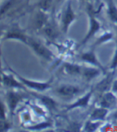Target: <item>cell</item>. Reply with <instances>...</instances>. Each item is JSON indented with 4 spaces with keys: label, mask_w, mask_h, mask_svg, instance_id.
I'll return each instance as SVG.
<instances>
[{
    "label": "cell",
    "mask_w": 117,
    "mask_h": 132,
    "mask_svg": "<svg viewBox=\"0 0 117 132\" xmlns=\"http://www.w3.org/2000/svg\"><path fill=\"white\" fill-rule=\"evenodd\" d=\"M76 19L77 15L74 11L72 0H67L60 14V30L64 34H67L70 27Z\"/></svg>",
    "instance_id": "1"
},
{
    "label": "cell",
    "mask_w": 117,
    "mask_h": 132,
    "mask_svg": "<svg viewBox=\"0 0 117 132\" xmlns=\"http://www.w3.org/2000/svg\"><path fill=\"white\" fill-rule=\"evenodd\" d=\"M9 70L12 73H14L15 75H16V77L19 79V81L24 85L26 87H27L30 90H33L37 92H43V91L49 90L52 87V83L54 82L53 77H51L50 79H48V81H45V82L34 81V80H30L29 79H27V78H24V77L19 75L17 72H15L11 67H9Z\"/></svg>",
    "instance_id": "2"
},
{
    "label": "cell",
    "mask_w": 117,
    "mask_h": 132,
    "mask_svg": "<svg viewBox=\"0 0 117 132\" xmlns=\"http://www.w3.org/2000/svg\"><path fill=\"white\" fill-rule=\"evenodd\" d=\"M88 11V28L87 30L85 36L81 40L80 44L85 45L88 42H89L91 38L94 37L101 29V23L99 21V19L95 16L94 13H93L90 6H88L87 8Z\"/></svg>",
    "instance_id": "3"
},
{
    "label": "cell",
    "mask_w": 117,
    "mask_h": 132,
    "mask_svg": "<svg viewBox=\"0 0 117 132\" xmlns=\"http://www.w3.org/2000/svg\"><path fill=\"white\" fill-rule=\"evenodd\" d=\"M28 46L32 48L33 52L38 57H40L46 61H49V62L52 61L54 59V55L53 52L48 47V46H45L42 42L36 39V38L30 37Z\"/></svg>",
    "instance_id": "4"
},
{
    "label": "cell",
    "mask_w": 117,
    "mask_h": 132,
    "mask_svg": "<svg viewBox=\"0 0 117 132\" xmlns=\"http://www.w3.org/2000/svg\"><path fill=\"white\" fill-rule=\"evenodd\" d=\"M30 37L18 24L12 25L2 36V40H17L28 46Z\"/></svg>",
    "instance_id": "5"
},
{
    "label": "cell",
    "mask_w": 117,
    "mask_h": 132,
    "mask_svg": "<svg viewBox=\"0 0 117 132\" xmlns=\"http://www.w3.org/2000/svg\"><path fill=\"white\" fill-rule=\"evenodd\" d=\"M82 91L80 86L70 83H63L54 90L56 94L63 98H72Z\"/></svg>",
    "instance_id": "6"
},
{
    "label": "cell",
    "mask_w": 117,
    "mask_h": 132,
    "mask_svg": "<svg viewBox=\"0 0 117 132\" xmlns=\"http://www.w3.org/2000/svg\"><path fill=\"white\" fill-rule=\"evenodd\" d=\"M23 96L17 89H9L6 94V103L8 108V111L11 115H12L16 108L22 100Z\"/></svg>",
    "instance_id": "7"
},
{
    "label": "cell",
    "mask_w": 117,
    "mask_h": 132,
    "mask_svg": "<svg viewBox=\"0 0 117 132\" xmlns=\"http://www.w3.org/2000/svg\"><path fill=\"white\" fill-rule=\"evenodd\" d=\"M1 82L3 86L8 89H17L23 90L25 89V86L23 85L14 73H4L2 72L1 75Z\"/></svg>",
    "instance_id": "8"
},
{
    "label": "cell",
    "mask_w": 117,
    "mask_h": 132,
    "mask_svg": "<svg viewBox=\"0 0 117 132\" xmlns=\"http://www.w3.org/2000/svg\"><path fill=\"white\" fill-rule=\"evenodd\" d=\"M80 59L81 61L84 62V63H86L99 68L101 71H103V74L107 73L106 68L104 67V65L102 63H100V61L99 60L94 50H90V51H85V52L82 53L80 56Z\"/></svg>",
    "instance_id": "9"
},
{
    "label": "cell",
    "mask_w": 117,
    "mask_h": 132,
    "mask_svg": "<svg viewBox=\"0 0 117 132\" xmlns=\"http://www.w3.org/2000/svg\"><path fill=\"white\" fill-rule=\"evenodd\" d=\"M93 93H94V88L92 87L89 91H88L87 93H86L85 95H82L79 98H77L72 103L67 105L66 107V111H72L74 109H77V108L88 107L90 102H91V100Z\"/></svg>",
    "instance_id": "10"
},
{
    "label": "cell",
    "mask_w": 117,
    "mask_h": 132,
    "mask_svg": "<svg viewBox=\"0 0 117 132\" xmlns=\"http://www.w3.org/2000/svg\"><path fill=\"white\" fill-rule=\"evenodd\" d=\"M21 3L22 0H2L1 11H0L2 19L11 14L13 11L18 8Z\"/></svg>",
    "instance_id": "11"
},
{
    "label": "cell",
    "mask_w": 117,
    "mask_h": 132,
    "mask_svg": "<svg viewBox=\"0 0 117 132\" xmlns=\"http://www.w3.org/2000/svg\"><path fill=\"white\" fill-rule=\"evenodd\" d=\"M117 104V97L116 95L110 90V91H107L104 92L102 97H101L99 100V106H104L107 109H110L114 105Z\"/></svg>",
    "instance_id": "12"
},
{
    "label": "cell",
    "mask_w": 117,
    "mask_h": 132,
    "mask_svg": "<svg viewBox=\"0 0 117 132\" xmlns=\"http://www.w3.org/2000/svg\"><path fill=\"white\" fill-rule=\"evenodd\" d=\"M101 73H103V71L96 67H83L81 77L85 81L90 82L99 76Z\"/></svg>",
    "instance_id": "13"
},
{
    "label": "cell",
    "mask_w": 117,
    "mask_h": 132,
    "mask_svg": "<svg viewBox=\"0 0 117 132\" xmlns=\"http://www.w3.org/2000/svg\"><path fill=\"white\" fill-rule=\"evenodd\" d=\"M108 115H109V109L104 106H99L91 111L89 116V119L103 122L108 118Z\"/></svg>",
    "instance_id": "14"
},
{
    "label": "cell",
    "mask_w": 117,
    "mask_h": 132,
    "mask_svg": "<svg viewBox=\"0 0 117 132\" xmlns=\"http://www.w3.org/2000/svg\"><path fill=\"white\" fill-rule=\"evenodd\" d=\"M34 95L35 97H37L40 101L41 102V103L43 104V106H44V107L46 110L49 111H54L57 109L58 106V103H56V101L53 99L52 98L48 96V95H40V94H34Z\"/></svg>",
    "instance_id": "15"
},
{
    "label": "cell",
    "mask_w": 117,
    "mask_h": 132,
    "mask_svg": "<svg viewBox=\"0 0 117 132\" xmlns=\"http://www.w3.org/2000/svg\"><path fill=\"white\" fill-rule=\"evenodd\" d=\"M106 13L107 18L114 24L117 23V5L115 0H107Z\"/></svg>",
    "instance_id": "16"
},
{
    "label": "cell",
    "mask_w": 117,
    "mask_h": 132,
    "mask_svg": "<svg viewBox=\"0 0 117 132\" xmlns=\"http://www.w3.org/2000/svg\"><path fill=\"white\" fill-rule=\"evenodd\" d=\"M83 66L72 63H64L63 66L64 71L71 76H81L83 72Z\"/></svg>",
    "instance_id": "17"
},
{
    "label": "cell",
    "mask_w": 117,
    "mask_h": 132,
    "mask_svg": "<svg viewBox=\"0 0 117 132\" xmlns=\"http://www.w3.org/2000/svg\"><path fill=\"white\" fill-rule=\"evenodd\" d=\"M42 30L43 31L44 35L51 38V39H54L58 36V30L54 26L53 22H51L50 20L46 22V24L42 28Z\"/></svg>",
    "instance_id": "18"
},
{
    "label": "cell",
    "mask_w": 117,
    "mask_h": 132,
    "mask_svg": "<svg viewBox=\"0 0 117 132\" xmlns=\"http://www.w3.org/2000/svg\"><path fill=\"white\" fill-rule=\"evenodd\" d=\"M52 125H53L52 122L46 120V121H43V122H40L36 123V124L29 125L28 127H26V129L30 130H35V131L43 130H46V129L51 128Z\"/></svg>",
    "instance_id": "19"
},
{
    "label": "cell",
    "mask_w": 117,
    "mask_h": 132,
    "mask_svg": "<svg viewBox=\"0 0 117 132\" xmlns=\"http://www.w3.org/2000/svg\"><path fill=\"white\" fill-rule=\"evenodd\" d=\"M114 38V35L112 31H108V30H106L104 33L101 34L95 42V46H100L105 44L108 42H110Z\"/></svg>",
    "instance_id": "20"
},
{
    "label": "cell",
    "mask_w": 117,
    "mask_h": 132,
    "mask_svg": "<svg viewBox=\"0 0 117 132\" xmlns=\"http://www.w3.org/2000/svg\"><path fill=\"white\" fill-rule=\"evenodd\" d=\"M102 125H103V122L89 119L85 122L83 130V131H96L99 130V128Z\"/></svg>",
    "instance_id": "21"
},
{
    "label": "cell",
    "mask_w": 117,
    "mask_h": 132,
    "mask_svg": "<svg viewBox=\"0 0 117 132\" xmlns=\"http://www.w3.org/2000/svg\"><path fill=\"white\" fill-rule=\"evenodd\" d=\"M54 6V0H40L38 2V10L48 13Z\"/></svg>",
    "instance_id": "22"
},
{
    "label": "cell",
    "mask_w": 117,
    "mask_h": 132,
    "mask_svg": "<svg viewBox=\"0 0 117 132\" xmlns=\"http://www.w3.org/2000/svg\"><path fill=\"white\" fill-rule=\"evenodd\" d=\"M116 68H117V44H116L115 49V51H114V54H113V56H112V61H111L110 67H109V69L112 70V71H115Z\"/></svg>",
    "instance_id": "23"
},
{
    "label": "cell",
    "mask_w": 117,
    "mask_h": 132,
    "mask_svg": "<svg viewBox=\"0 0 117 132\" xmlns=\"http://www.w3.org/2000/svg\"><path fill=\"white\" fill-rule=\"evenodd\" d=\"M11 128V123L7 121V119H1V123H0V130L6 131L9 130Z\"/></svg>",
    "instance_id": "24"
},
{
    "label": "cell",
    "mask_w": 117,
    "mask_h": 132,
    "mask_svg": "<svg viewBox=\"0 0 117 132\" xmlns=\"http://www.w3.org/2000/svg\"><path fill=\"white\" fill-rule=\"evenodd\" d=\"M30 106H32V108L34 113L37 114L38 115H40V116H45L46 115L45 111L41 106H38V105H30Z\"/></svg>",
    "instance_id": "25"
},
{
    "label": "cell",
    "mask_w": 117,
    "mask_h": 132,
    "mask_svg": "<svg viewBox=\"0 0 117 132\" xmlns=\"http://www.w3.org/2000/svg\"><path fill=\"white\" fill-rule=\"evenodd\" d=\"M26 114H27V112H23L21 114V120L24 123H27V122H29L30 120V114H28L27 116H26Z\"/></svg>",
    "instance_id": "26"
},
{
    "label": "cell",
    "mask_w": 117,
    "mask_h": 132,
    "mask_svg": "<svg viewBox=\"0 0 117 132\" xmlns=\"http://www.w3.org/2000/svg\"><path fill=\"white\" fill-rule=\"evenodd\" d=\"M111 90L117 95V79H115L112 83V87H111Z\"/></svg>",
    "instance_id": "27"
},
{
    "label": "cell",
    "mask_w": 117,
    "mask_h": 132,
    "mask_svg": "<svg viewBox=\"0 0 117 132\" xmlns=\"http://www.w3.org/2000/svg\"><path fill=\"white\" fill-rule=\"evenodd\" d=\"M107 119H111L112 120H115L117 121V109L114 111H112V113H109L108 118Z\"/></svg>",
    "instance_id": "28"
},
{
    "label": "cell",
    "mask_w": 117,
    "mask_h": 132,
    "mask_svg": "<svg viewBox=\"0 0 117 132\" xmlns=\"http://www.w3.org/2000/svg\"><path fill=\"white\" fill-rule=\"evenodd\" d=\"M66 2H67V0H54V6H59Z\"/></svg>",
    "instance_id": "29"
},
{
    "label": "cell",
    "mask_w": 117,
    "mask_h": 132,
    "mask_svg": "<svg viewBox=\"0 0 117 132\" xmlns=\"http://www.w3.org/2000/svg\"><path fill=\"white\" fill-rule=\"evenodd\" d=\"M115 32H116V35H117V23L116 24H115Z\"/></svg>",
    "instance_id": "30"
}]
</instances>
